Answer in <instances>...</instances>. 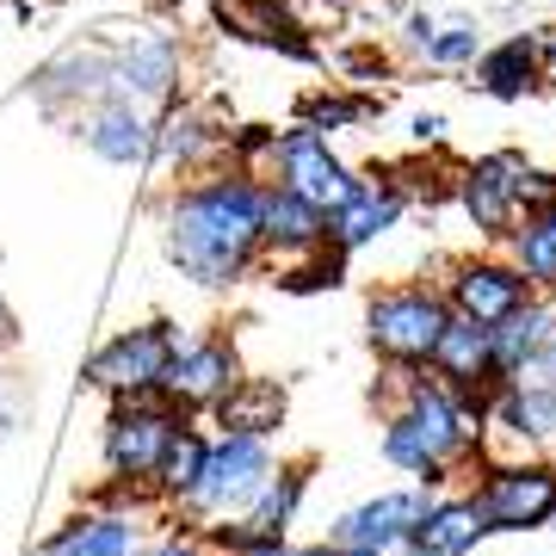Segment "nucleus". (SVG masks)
Segmentation results:
<instances>
[{
	"label": "nucleus",
	"mask_w": 556,
	"mask_h": 556,
	"mask_svg": "<svg viewBox=\"0 0 556 556\" xmlns=\"http://www.w3.org/2000/svg\"><path fill=\"white\" fill-rule=\"evenodd\" d=\"M260 199H266V179L241 167L186 179L161 211V248L174 260V273L199 291H229L241 278H254V266L266 260Z\"/></svg>",
	"instance_id": "f257e3e1"
},
{
	"label": "nucleus",
	"mask_w": 556,
	"mask_h": 556,
	"mask_svg": "<svg viewBox=\"0 0 556 556\" xmlns=\"http://www.w3.org/2000/svg\"><path fill=\"white\" fill-rule=\"evenodd\" d=\"M383 457L420 489H445L464 470L489 464V415L445 390L433 371H408L402 378L396 408L383 415Z\"/></svg>",
	"instance_id": "f03ea898"
},
{
	"label": "nucleus",
	"mask_w": 556,
	"mask_h": 556,
	"mask_svg": "<svg viewBox=\"0 0 556 556\" xmlns=\"http://www.w3.org/2000/svg\"><path fill=\"white\" fill-rule=\"evenodd\" d=\"M186 427L179 408H167L161 396H142V402H112V415L100 427V464L112 489H105V507H124V514H137L149 489H155V470L174 433Z\"/></svg>",
	"instance_id": "7ed1b4c3"
},
{
	"label": "nucleus",
	"mask_w": 556,
	"mask_h": 556,
	"mask_svg": "<svg viewBox=\"0 0 556 556\" xmlns=\"http://www.w3.org/2000/svg\"><path fill=\"white\" fill-rule=\"evenodd\" d=\"M445 321H452V303H445L439 285H383L365 303V346L396 378H408V371L433 365V346L445 334Z\"/></svg>",
	"instance_id": "20e7f679"
},
{
	"label": "nucleus",
	"mask_w": 556,
	"mask_h": 556,
	"mask_svg": "<svg viewBox=\"0 0 556 556\" xmlns=\"http://www.w3.org/2000/svg\"><path fill=\"white\" fill-rule=\"evenodd\" d=\"M477 507L489 519L495 538H519V532H544L556 526V464L551 457H489L477 470Z\"/></svg>",
	"instance_id": "39448f33"
},
{
	"label": "nucleus",
	"mask_w": 556,
	"mask_h": 556,
	"mask_svg": "<svg viewBox=\"0 0 556 556\" xmlns=\"http://www.w3.org/2000/svg\"><path fill=\"white\" fill-rule=\"evenodd\" d=\"M278 457L266 439H236V433H211V457H204L199 495L186 501V526H223V519H241L260 501V489L273 482Z\"/></svg>",
	"instance_id": "423d86ee"
},
{
	"label": "nucleus",
	"mask_w": 556,
	"mask_h": 556,
	"mask_svg": "<svg viewBox=\"0 0 556 556\" xmlns=\"http://www.w3.org/2000/svg\"><path fill=\"white\" fill-rule=\"evenodd\" d=\"M532 174L538 167L519 149H495V155H477V161L457 167L452 199L464 204V217H470V229L482 241H501L507 248V236L532 217Z\"/></svg>",
	"instance_id": "0eeeda50"
},
{
	"label": "nucleus",
	"mask_w": 556,
	"mask_h": 556,
	"mask_svg": "<svg viewBox=\"0 0 556 556\" xmlns=\"http://www.w3.org/2000/svg\"><path fill=\"white\" fill-rule=\"evenodd\" d=\"M179 328L167 316L155 321H137V328H124L100 346V353L87 358V383L105 390L112 402H142V396H161V378H167V365L179 353Z\"/></svg>",
	"instance_id": "6e6552de"
},
{
	"label": "nucleus",
	"mask_w": 556,
	"mask_h": 556,
	"mask_svg": "<svg viewBox=\"0 0 556 556\" xmlns=\"http://www.w3.org/2000/svg\"><path fill=\"white\" fill-rule=\"evenodd\" d=\"M439 291H445V303H452V316L482 321V328H501L514 309H526V303L538 298L532 278L519 273L507 254H464V260H452L445 278H439Z\"/></svg>",
	"instance_id": "1a4fd4ad"
},
{
	"label": "nucleus",
	"mask_w": 556,
	"mask_h": 556,
	"mask_svg": "<svg viewBox=\"0 0 556 556\" xmlns=\"http://www.w3.org/2000/svg\"><path fill=\"white\" fill-rule=\"evenodd\" d=\"M273 186L298 192L303 204H316L321 217H328V211H340V204L358 192V174L328 149V137L291 124V130H278L273 137Z\"/></svg>",
	"instance_id": "9d476101"
},
{
	"label": "nucleus",
	"mask_w": 556,
	"mask_h": 556,
	"mask_svg": "<svg viewBox=\"0 0 556 556\" xmlns=\"http://www.w3.org/2000/svg\"><path fill=\"white\" fill-rule=\"evenodd\" d=\"M248 378L241 371V346L229 334H192L179 340L174 365H167V378H161V402L167 408H179V415H211L236 383Z\"/></svg>",
	"instance_id": "9b49d317"
},
{
	"label": "nucleus",
	"mask_w": 556,
	"mask_h": 556,
	"mask_svg": "<svg viewBox=\"0 0 556 556\" xmlns=\"http://www.w3.org/2000/svg\"><path fill=\"white\" fill-rule=\"evenodd\" d=\"M427 507H433V489H420V482H408V489H383V495L358 501L353 514H340L328 538H334L340 551H358V556H396V551L415 544Z\"/></svg>",
	"instance_id": "f8f14e48"
},
{
	"label": "nucleus",
	"mask_w": 556,
	"mask_h": 556,
	"mask_svg": "<svg viewBox=\"0 0 556 556\" xmlns=\"http://www.w3.org/2000/svg\"><path fill=\"white\" fill-rule=\"evenodd\" d=\"M427 371H433L445 390H457L470 408H482V415H489V402H495V390H501L495 328L452 316V321H445V334H439V346H433V365H427Z\"/></svg>",
	"instance_id": "ddd939ff"
},
{
	"label": "nucleus",
	"mask_w": 556,
	"mask_h": 556,
	"mask_svg": "<svg viewBox=\"0 0 556 556\" xmlns=\"http://www.w3.org/2000/svg\"><path fill=\"white\" fill-rule=\"evenodd\" d=\"M179 75H186V43L174 31H137L130 43L112 50V93L142 105V112L174 100Z\"/></svg>",
	"instance_id": "4468645a"
},
{
	"label": "nucleus",
	"mask_w": 556,
	"mask_h": 556,
	"mask_svg": "<svg viewBox=\"0 0 556 556\" xmlns=\"http://www.w3.org/2000/svg\"><path fill=\"white\" fill-rule=\"evenodd\" d=\"M211 20L223 38L254 43V50H278L291 62H316V38L309 25L285 7V0H211Z\"/></svg>",
	"instance_id": "2eb2a0df"
},
{
	"label": "nucleus",
	"mask_w": 556,
	"mask_h": 556,
	"mask_svg": "<svg viewBox=\"0 0 556 556\" xmlns=\"http://www.w3.org/2000/svg\"><path fill=\"white\" fill-rule=\"evenodd\" d=\"M402 217H408V199L396 192V179L371 174V179H358V192L340 211H328V248H340V254L353 260L365 248H378Z\"/></svg>",
	"instance_id": "dca6fc26"
},
{
	"label": "nucleus",
	"mask_w": 556,
	"mask_h": 556,
	"mask_svg": "<svg viewBox=\"0 0 556 556\" xmlns=\"http://www.w3.org/2000/svg\"><path fill=\"white\" fill-rule=\"evenodd\" d=\"M75 130H80V142L100 161H112V167H142V161L155 155V118H149L142 105L118 100V93H105V100L87 105Z\"/></svg>",
	"instance_id": "f3484780"
},
{
	"label": "nucleus",
	"mask_w": 556,
	"mask_h": 556,
	"mask_svg": "<svg viewBox=\"0 0 556 556\" xmlns=\"http://www.w3.org/2000/svg\"><path fill=\"white\" fill-rule=\"evenodd\" d=\"M161 167H179V174H217V161H229V130L204 118L199 105H167L155 118V155Z\"/></svg>",
	"instance_id": "a211bd4d"
},
{
	"label": "nucleus",
	"mask_w": 556,
	"mask_h": 556,
	"mask_svg": "<svg viewBox=\"0 0 556 556\" xmlns=\"http://www.w3.org/2000/svg\"><path fill=\"white\" fill-rule=\"evenodd\" d=\"M402 43L415 50V62H427V68H445V75L470 68V62L489 50L477 13H433V7H427V13H408V31H402Z\"/></svg>",
	"instance_id": "6ab92c4d"
},
{
	"label": "nucleus",
	"mask_w": 556,
	"mask_h": 556,
	"mask_svg": "<svg viewBox=\"0 0 556 556\" xmlns=\"http://www.w3.org/2000/svg\"><path fill=\"white\" fill-rule=\"evenodd\" d=\"M142 532L137 514L124 507H80L75 519H62L56 532L38 544V556H137Z\"/></svg>",
	"instance_id": "aec40b11"
},
{
	"label": "nucleus",
	"mask_w": 556,
	"mask_h": 556,
	"mask_svg": "<svg viewBox=\"0 0 556 556\" xmlns=\"http://www.w3.org/2000/svg\"><path fill=\"white\" fill-rule=\"evenodd\" d=\"M538 80H544V56H538L532 31H514V38L489 43L470 62V87L489 93V100H526V93H538Z\"/></svg>",
	"instance_id": "412c9836"
},
{
	"label": "nucleus",
	"mask_w": 556,
	"mask_h": 556,
	"mask_svg": "<svg viewBox=\"0 0 556 556\" xmlns=\"http://www.w3.org/2000/svg\"><path fill=\"white\" fill-rule=\"evenodd\" d=\"M489 433L519 439L526 452L556 445V390L551 383H501L489 402Z\"/></svg>",
	"instance_id": "4be33fe9"
},
{
	"label": "nucleus",
	"mask_w": 556,
	"mask_h": 556,
	"mask_svg": "<svg viewBox=\"0 0 556 556\" xmlns=\"http://www.w3.org/2000/svg\"><path fill=\"white\" fill-rule=\"evenodd\" d=\"M260 223H266V260H298L309 248H328V217L316 204H303L298 192H285L266 179V199H260Z\"/></svg>",
	"instance_id": "5701e85b"
},
{
	"label": "nucleus",
	"mask_w": 556,
	"mask_h": 556,
	"mask_svg": "<svg viewBox=\"0 0 556 556\" xmlns=\"http://www.w3.org/2000/svg\"><path fill=\"white\" fill-rule=\"evenodd\" d=\"M489 519H482L477 495H433L427 519H420V532L408 551H427V556H477L489 544Z\"/></svg>",
	"instance_id": "b1692460"
},
{
	"label": "nucleus",
	"mask_w": 556,
	"mask_h": 556,
	"mask_svg": "<svg viewBox=\"0 0 556 556\" xmlns=\"http://www.w3.org/2000/svg\"><path fill=\"white\" fill-rule=\"evenodd\" d=\"M291 415V390L278 378H241L229 396L211 408L217 433H236V439H273Z\"/></svg>",
	"instance_id": "393cba45"
},
{
	"label": "nucleus",
	"mask_w": 556,
	"mask_h": 556,
	"mask_svg": "<svg viewBox=\"0 0 556 556\" xmlns=\"http://www.w3.org/2000/svg\"><path fill=\"white\" fill-rule=\"evenodd\" d=\"M112 93V50L105 43H87V50H68L43 68L38 80V100L43 105H68V100H105Z\"/></svg>",
	"instance_id": "a878e982"
},
{
	"label": "nucleus",
	"mask_w": 556,
	"mask_h": 556,
	"mask_svg": "<svg viewBox=\"0 0 556 556\" xmlns=\"http://www.w3.org/2000/svg\"><path fill=\"white\" fill-rule=\"evenodd\" d=\"M556 334V298H532L526 309H514V316L495 328V365H501V383H514L526 365H532L544 346H551Z\"/></svg>",
	"instance_id": "bb28decb"
},
{
	"label": "nucleus",
	"mask_w": 556,
	"mask_h": 556,
	"mask_svg": "<svg viewBox=\"0 0 556 556\" xmlns=\"http://www.w3.org/2000/svg\"><path fill=\"white\" fill-rule=\"evenodd\" d=\"M204 457H211V433H199V427L186 420V427L174 433V445H167V457H161L149 501H155V507H167V514H186V501L199 495Z\"/></svg>",
	"instance_id": "cd10ccee"
},
{
	"label": "nucleus",
	"mask_w": 556,
	"mask_h": 556,
	"mask_svg": "<svg viewBox=\"0 0 556 556\" xmlns=\"http://www.w3.org/2000/svg\"><path fill=\"white\" fill-rule=\"evenodd\" d=\"M507 260L532 278L538 298H556V204L551 211H532V217L507 236Z\"/></svg>",
	"instance_id": "c85d7f7f"
},
{
	"label": "nucleus",
	"mask_w": 556,
	"mask_h": 556,
	"mask_svg": "<svg viewBox=\"0 0 556 556\" xmlns=\"http://www.w3.org/2000/svg\"><path fill=\"white\" fill-rule=\"evenodd\" d=\"M371 112H378V100H365V93H316V100L303 105V130L340 137V130H358Z\"/></svg>",
	"instance_id": "c756f323"
},
{
	"label": "nucleus",
	"mask_w": 556,
	"mask_h": 556,
	"mask_svg": "<svg viewBox=\"0 0 556 556\" xmlns=\"http://www.w3.org/2000/svg\"><path fill=\"white\" fill-rule=\"evenodd\" d=\"M137 556H217V551H211V538H204L199 526H186V519H179V526H167L161 538L137 544Z\"/></svg>",
	"instance_id": "7c9ffc66"
},
{
	"label": "nucleus",
	"mask_w": 556,
	"mask_h": 556,
	"mask_svg": "<svg viewBox=\"0 0 556 556\" xmlns=\"http://www.w3.org/2000/svg\"><path fill=\"white\" fill-rule=\"evenodd\" d=\"M408 130H415L420 149H439V142H445V112H415V124H408Z\"/></svg>",
	"instance_id": "2f4dec72"
},
{
	"label": "nucleus",
	"mask_w": 556,
	"mask_h": 556,
	"mask_svg": "<svg viewBox=\"0 0 556 556\" xmlns=\"http://www.w3.org/2000/svg\"><path fill=\"white\" fill-rule=\"evenodd\" d=\"M532 38H538V56H544V75H551L556 68V25H538Z\"/></svg>",
	"instance_id": "473e14b6"
},
{
	"label": "nucleus",
	"mask_w": 556,
	"mask_h": 556,
	"mask_svg": "<svg viewBox=\"0 0 556 556\" xmlns=\"http://www.w3.org/2000/svg\"><path fill=\"white\" fill-rule=\"evenodd\" d=\"M291 556H353V551H340L334 538H321V544H291Z\"/></svg>",
	"instance_id": "72a5a7b5"
},
{
	"label": "nucleus",
	"mask_w": 556,
	"mask_h": 556,
	"mask_svg": "<svg viewBox=\"0 0 556 556\" xmlns=\"http://www.w3.org/2000/svg\"><path fill=\"white\" fill-rule=\"evenodd\" d=\"M217 556H291V544H260V551H217Z\"/></svg>",
	"instance_id": "f704fd0d"
},
{
	"label": "nucleus",
	"mask_w": 556,
	"mask_h": 556,
	"mask_svg": "<svg viewBox=\"0 0 556 556\" xmlns=\"http://www.w3.org/2000/svg\"><path fill=\"white\" fill-rule=\"evenodd\" d=\"M353 556H358V551H353ZM396 556H427V551H396Z\"/></svg>",
	"instance_id": "c9c22d12"
},
{
	"label": "nucleus",
	"mask_w": 556,
	"mask_h": 556,
	"mask_svg": "<svg viewBox=\"0 0 556 556\" xmlns=\"http://www.w3.org/2000/svg\"><path fill=\"white\" fill-rule=\"evenodd\" d=\"M0 334H7V309H0Z\"/></svg>",
	"instance_id": "e433bc0d"
},
{
	"label": "nucleus",
	"mask_w": 556,
	"mask_h": 556,
	"mask_svg": "<svg viewBox=\"0 0 556 556\" xmlns=\"http://www.w3.org/2000/svg\"><path fill=\"white\" fill-rule=\"evenodd\" d=\"M155 7H179V0H155Z\"/></svg>",
	"instance_id": "4c0bfd02"
}]
</instances>
